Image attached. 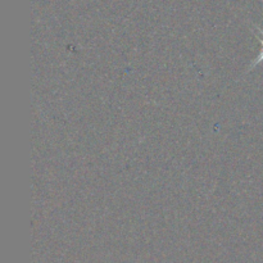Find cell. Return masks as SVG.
Wrapping results in <instances>:
<instances>
[{"mask_svg":"<svg viewBox=\"0 0 263 263\" xmlns=\"http://www.w3.org/2000/svg\"><path fill=\"white\" fill-rule=\"evenodd\" d=\"M257 30H258V33H259V35H261V44H262V50H261V53H259V55L257 57L256 59H254V61H253V63L251 64V67H249L248 72L251 71V69L253 68V67H256L257 64H261V63H263V30H261V28H257Z\"/></svg>","mask_w":263,"mask_h":263,"instance_id":"6da1fadb","label":"cell"}]
</instances>
